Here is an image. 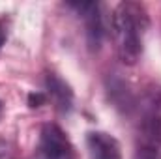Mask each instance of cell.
<instances>
[{
  "mask_svg": "<svg viewBox=\"0 0 161 159\" xmlns=\"http://www.w3.org/2000/svg\"><path fill=\"white\" fill-rule=\"evenodd\" d=\"M148 26L146 9L139 2H122L113 15V36L118 56L124 64L133 66L142 54V38Z\"/></svg>",
  "mask_w": 161,
  "mask_h": 159,
  "instance_id": "1",
  "label": "cell"
},
{
  "mask_svg": "<svg viewBox=\"0 0 161 159\" xmlns=\"http://www.w3.org/2000/svg\"><path fill=\"white\" fill-rule=\"evenodd\" d=\"M45 90H47V97H51V101L54 103V107L60 112H69L71 111V107H73V92L58 75H53V73L47 75Z\"/></svg>",
  "mask_w": 161,
  "mask_h": 159,
  "instance_id": "6",
  "label": "cell"
},
{
  "mask_svg": "<svg viewBox=\"0 0 161 159\" xmlns=\"http://www.w3.org/2000/svg\"><path fill=\"white\" fill-rule=\"evenodd\" d=\"M11 154H13V148L8 140H2L0 139V159H11Z\"/></svg>",
  "mask_w": 161,
  "mask_h": 159,
  "instance_id": "10",
  "label": "cell"
},
{
  "mask_svg": "<svg viewBox=\"0 0 161 159\" xmlns=\"http://www.w3.org/2000/svg\"><path fill=\"white\" fill-rule=\"evenodd\" d=\"M135 159H161V154H159V148H154V146H142Z\"/></svg>",
  "mask_w": 161,
  "mask_h": 159,
  "instance_id": "7",
  "label": "cell"
},
{
  "mask_svg": "<svg viewBox=\"0 0 161 159\" xmlns=\"http://www.w3.org/2000/svg\"><path fill=\"white\" fill-rule=\"evenodd\" d=\"M41 159H75V150L56 123H45L40 133Z\"/></svg>",
  "mask_w": 161,
  "mask_h": 159,
  "instance_id": "2",
  "label": "cell"
},
{
  "mask_svg": "<svg viewBox=\"0 0 161 159\" xmlns=\"http://www.w3.org/2000/svg\"><path fill=\"white\" fill-rule=\"evenodd\" d=\"M88 152L92 159H122L118 140L103 131H92L86 137Z\"/></svg>",
  "mask_w": 161,
  "mask_h": 159,
  "instance_id": "5",
  "label": "cell"
},
{
  "mask_svg": "<svg viewBox=\"0 0 161 159\" xmlns=\"http://www.w3.org/2000/svg\"><path fill=\"white\" fill-rule=\"evenodd\" d=\"M8 30H9V21L6 17H0V49L8 40Z\"/></svg>",
  "mask_w": 161,
  "mask_h": 159,
  "instance_id": "9",
  "label": "cell"
},
{
  "mask_svg": "<svg viewBox=\"0 0 161 159\" xmlns=\"http://www.w3.org/2000/svg\"><path fill=\"white\" fill-rule=\"evenodd\" d=\"M45 103H47V94H43V92H32L28 96V105L32 109H38V107L45 105Z\"/></svg>",
  "mask_w": 161,
  "mask_h": 159,
  "instance_id": "8",
  "label": "cell"
},
{
  "mask_svg": "<svg viewBox=\"0 0 161 159\" xmlns=\"http://www.w3.org/2000/svg\"><path fill=\"white\" fill-rule=\"evenodd\" d=\"M142 133L146 146H161V92L152 94L146 99L142 114Z\"/></svg>",
  "mask_w": 161,
  "mask_h": 159,
  "instance_id": "3",
  "label": "cell"
},
{
  "mask_svg": "<svg viewBox=\"0 0 161 159\" xmlns=\"http://www.w3.org/2000/svg\"><path fill=\"white\" fill-rule=\"evenodd\" d=\"M71 8H75L79 11V15L84 19L86 25V36H88V43L92 49H97L101 45L103 34H105V26H103V17L99 13V4L96 2H73L69 4Z\"/></svg>",
  "mask_w": 161,
  "mask_h": 159,
  "instance_id": "4",
  "label": "cell"
},
{
  "mask_svg": "<svg viewBox=\"0 0 161 159\" xmlns=\"http://www.w3.org/2000/svg\"><path fill=\"white\" fill-rule=\"evenodd\" d=\"M2 112H4V107H2V103H0V116H2Z\"/></svg>",
  "mask_w": 161,
  "mask_h": 159,
  "instance_id": "11",
  "label": "cell"
}]
</instances>
